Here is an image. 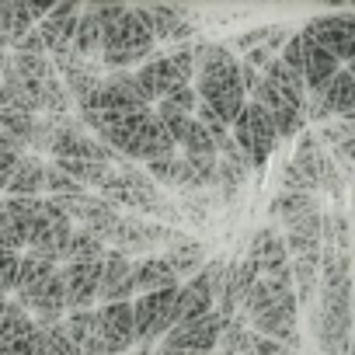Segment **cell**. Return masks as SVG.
<instances>
[{
    "mask_svg": "<svg viewBox=\"0 0 355 355\" xmlns=\"http://www.w3.org/2000/svg\"><path fill=\"white\" fill-rule=\"evenodd\" d=\"M39 331H42V355H77L67 331H63V320L49 324V327H39Z\"/></svg>",
    "mask_w": 355,
    "mask_h": 355,
    "instance_id": "29",
    "label": "cell"
},
{
    "mask_svg": "<svg viewBox=\"0 0 355 355\" xmlns=\"http://www.w3.org/2000/svg\"><path fill=\"white\" fill-rule=\"evenodd\" d=\"M213 355H220V352H213Z\"/></svg>",
    "mask_w": 355,
    "mask_h": 355,
    "instance_id": "36",
    "label": "cell"
},
{
    "mask_svg": "<svg viewBox=\"0 0 355 355\" xmlns=\"http://www.w3.org/2000/svg\"><path fill=\"white\" fill-rule=\"evenodd\" d=\"M192 87H196L199 101L209 105L227 125L241 115V108H244V101H248V98H244V87H241V60H237L223 42H216L213 60L196 70Z\"/></svg>",
    "mask_w": 355,
    "mask_h": 355,
    "instance_id": "1",
    "label": "cell"
},
{
    "mask_svg": "<svg viewBox=\"0 0 355 355\" xmlns=\"http://www.w3.org/2000/svg\"><path fill=\"white\" fill-rule=\"evenodd\" d=\"M94 313H98V324H94L98 355H129V348H136L132 306L129 303H105Z\"/></svg>",
    "mask_w": 355,
    "mask_h": 355,
    "instance_id": "5",
    "label": "cell"
},
{
    "mask_svg": "<svg viewBox=\"0 0 355 355\" xmlns=\"http://www.w3.org/2000/svg\"><path fill=\"white\" fill-rule=\"evenodd\" d=\"M248 261L254 265L258 279H268V275L286 272V268H289V254H286L282 237H279L272 227H261V230L254 234V241H251V254H248Z\"/></svg>",
    "mask_w": 355,
    "mask_h": 355,
    "instance_id": "11",
    "label": "cell"
},
{
    "mask_svg": "<svg viewBox=\"0 0 355 355\" xmlns=\"http://www.w3.org/2000/svg\"><path fill=\"white\" fill-rule=\"evenodd\" d=\"M230 139L237 143V150L248 157L251 167H265L268 157H272V150L279 146L268 115H265L258 105H251V101H244L241 115L230 122Z\"/></svg>",
    "mask_w": 355,
    "mask_h": 355,
    "instance_id": "3",
    "label": "cell"
},
{
    "mask_svg": "<svg viewBox=\"0 0 355 355\" xmlns=\"http://www.w3.org/2000/svg\"><path fill=\"white\" fill-rule=\"evenodd\" d=\"M206 313H213V289H209L206 272H199L189 282L178 286V293H174V317H178V324H182V320H196V317H206Z\"/></svg>",
    "mask_w": 355,
    "mask_h": 355,
    "instance_id": "13",
    "label": "cell"
},
{
    "mask_svg": "<svg viewBox=\"0 0 355 355\" xmlns=\"http://www.w3.org/2000/svg\"><path fill=\"white\" fill-rule=\"evenodd\" d=\"M15 272H18V251L0 248V293L4 296H11V289H15Z\"/></svg>",
    "mask_w": 355,
    "mask_h": 355,
    "instance_id": "30",
    "label": "cell"
},
{
    "mask_svg": "<svg viewBox=\"0 0 355 355\" xmlns=\"http://www.w3.org/2000/svg\"><path fill=\"white\" fill-rule=\"evenodd\" d=\"M160 258L167 261V268L174 272V279L182 282V279H192V275L202 272V265H206V248H202L199 241H178V244H171Z\"/></svg>",
    "mask_w": 355,
    "mask_h": 355,
    "instance_id": "17",
    "label": "cell"
},
{
    "mask_svg": "<svg viewBox=\"0 0 355 355\" xmlns=\"http://www.w3.org/2000/svg\"><path fill=\"white\" fill-rule=\"evenodd\" d=\"M4 303H8V296H4V293H0V310H4Z\"/></svg>",
    "mask_w": 355,
    "mask_h": 355,
    "instance_id": "35",
    "label": "cell"
},
{
    "mask_svg": "<svg viewBox=\"0 0 355 355\" xmlns=\"http://www.w3.org/2000/svg\"><path fill=\"white\" fill-rule=\"evenodd\" d=\"M338 70H341V63H338L331 53H324V49H317L313 42H306V60H303V73H300L306 91L320 94V91L334 80Z\"/></svg>",
    "mask_w": 355,
    "mask_h": 355,
    "instance_id": "18",
    "label": "cell"
},
{
    "mask_svg": "<svg viewBox=\"0 0 355 355\" xmlns=\"http://www.w3.org/2000/svg\"><path fill=\"white\" fill-rule=\"evenodd\" d=\"M178 153H182V157H216V143H213V136L192 119L189 129H185V136H182V143H178Z\"/></svg>",
    "mask_w": 355,
    "mask_h": 355,
    "instance_id": "26",
    "label": "cell"
},
{
    "mask_svg": "<svg viewBox=\"0 0 355 355\" xmlns=\"http://www.w3.org/2000/svg\"><path fill=\"white\" fill-rule=\"evenodd\" d=\"M60 265L56 261H49V258H42V254H32V251H25V254H18V272H15V289H11V300H18L21 306H25V300L56 272Z\"/></svg>",
    "mask_w": 355,
    "mask_h": 355,
    "instance_id": "15",
    "label": "cell"
},
{
    "mask_svg": "<svg viewBox=\"0 0 355 355\" xmlns=\"http://www.w3.org/2000/svg\"><path fill=\"white\" fill-rule=\"evenodd\" d=\"M60 275H63L67 313L70 310H94L98 282H101V261H67V265H60Z\"/></svg>",
    "mask_w": 355,
    "mask_h": 355,
    "instance_id": "7",
    "label": "cell"
},
{
    "mask_svg": "<svg viewBox=\"0 0 355 355\" xmlns=\"http://www.w3.org/2000/svg\"><path fill=\"white\" fill-rule=\"evenodd\" d=\"M8 67H11L21 80H32V84H49V80H56V70H53L49 56H21V53H8Z\"/></svg>",
    "mask_w": 355,
    "mask_h": 355,
    "instance_id": "24",
    "label": "cell"
},
{
    "mask_svg": "<svg viewBox=\"0 0 355 355\" xmlns=\"http://www.w3.org/2000/svg\"><path fill=\"white\" fill-rule=\"evenodd\" d=\"M77 15H80V4H77V0H67V4H53L49 15L35 25V32H39V39L46 46V56H56V53L73 49Z\"/></svg>",
    "mask_w": 355,
    "mask_h": 355,
    "instance_id": "9",
    "label": "cell"
},
{
    "mask_svg": "<svg viewBox=\"0 0 355 355\" xmlns=\"http://www.w3.org/2000/svg\"><path fill=\"white\" fill-rule=\"evenodd\" d=\"M146 25H150V35L153 42H178V46H189V35L196 32L189 21H185V11L182 8H171V4H157V8H139Z\"/></svg>",
    "mask_w": 355,
    "mask_h": 355,
    "instance_id": "12",
    "label": "cell"
},
{
    "mask_svg": "<svg viewBox=\"0 0 355 355\" xmlns=\"http://www.w3.org/2000/svg\"><path fill=\"white\" fill-rule=\"evenodd\" d=\"M94 324H98V313L94 310H70L63 317V331L73 345L77 355H98V341H94Z\"/></svg>",
    "mask_w": 355,
    "mask_h": 355,
    "instance_id": "21",
    "label": "cell"
},
{
    "mask_svg": "<svg viewBox=\"0 0 355 355\" xmlns=\"http://www.w3.org/2000/svg\"><path fill=\"white\" fill-rule=\"evenodd\" d=\"M11 53H21V56H46V46H42L39 32L32 28V32H28V35H25V39H21L15 49H11Z\"/></svg>",
    "mask_w": 355,
    "mask_h": 355,
    "instance_id": "32",
    "label": "cell"
},
{
    "mask_svg": "<svg viewBox=\"0 0 355 355\" xmlns=\"http://www.w3.org/2000/svg\"><path fill=\"white\" fill-rule=\"evenodd\" d=\"M132 80H136V87L143 91V98L150 101V105H157V101H164L171 91H178V87H185V80L174 73V67H171V60L160 53V56H150L146 63H139L136 70H132Z\"/></svg>",
    "mask_w": 355,
    "mask_h": 355,
    "instance_id": "10",
    "label": "cell"
},
{
    "mask_svg": "<svg viewBox=\"0 0 355 355\" xmlns=\"http://www.w3.org/2000/svg\"><path fill=\"white\" fill-rule=\"evenodd\" d=\"M0 53H8V35L0 32Z\"/></svg>",
    "mask_w": 355,
    "mask_h": 355,
    "instance_id": "34",
    "label": "cell"
},
{
    "mask_svg": "<svg viewBox=\"0 0 355 355\" xmlns=\"http://www.w3.org/2000/svg\"><path fill=\"white\" fill-rule=\"evenodd\" d=\"M101 35H105V28H101V18H98V4L80 8L77 32H73V53L80 60H94L101 53Z\"/></svg>",
    "mask_w": 355,
    "mask_h": 355,
    "instance_id": "19",
    "label": "cell"
},
{
    "mask_svg": "<svg viewBox=\"0 0 355 355\" xmlns=\"http://www.w3.org/2000/svg\"><path fill=\"white\" fill-rule=\"evenodd\" d=\"M105 251H108V248H105L94 234L73 227V234H70V241H67V251H63V265H67V261H101Z\"/></svg>",
    "mask_w": 355,
    "mask_h": 355,
    "instance_id": "25",
    "label": "cell"
},
{
    "mask_svg": "<svg viewBox=\"0 0 355 355\" xmlns=\"http://www.w3.org/2000/svg\"><path fill=\"white\" fill-rule=\"evenodd\" d=\"M261 77L279 91V98L286 101V105H293V108H300L303 112V98H306V87H303V77L300 73H293L286 63H279V60H272L265 70H261Z\"/></svg>",
    "mask_w": 355,
    "mask_h": 355,
    "instance_id": "22",
    "label": "cell"
},
{
    "mask_svg": "<svg viewBox=\"0 0 355 355\" xmlns=\"http://www.w3.org/2000/svg\"><path fill=\"white\" fill-rule=\"evenodd\" d=\"M310 213H320V206H317L313 196H303V192H282L268 206V216H279L286 227L296 223V220H303V216H310Z\"/></svg>",
    "mask_w": 355,
    "mask_h": 355,
    "instance_id": "23",
    "label": "cell"
},
{
    "mask_svg": "<svg viewBox=\"0 0 355 355\" xmlns=\"http://www.w3.org/2000/svg\"><path fill=\"white\" fill-rule=\"evenodd\" d=\"M320 94H324V101H327L334 119H355V70L341 67L334 73V80Z\"/></svg>",
    "mask_w": 355,
    "mask_h": 355,
    "instance_id": "20",
    "label": "cell"
},
{
    "mask_svg": "<svg viewBox=\"0 0 355 355\" xmlns=\"http://www.w3.org/2000/svg\"><path fill=\"white\" fill-rule=\"evenodd\" d=\"M220 331H223V317L213 310V313H206V317L174 324V327L157 341V348H182V352L213 355V352H216V341H220Z\"/></svg>",
    "mask_w": 355,
    "mask_h": 355,
    "instance_id": "6",
    "label": "cell"
},
{
    "mask_svg": "<svg viewBox=\"0 0 355 355\" xmlns=\"http://www.w3.org/2000/svg\"><path fill=\"white\" fill-rule=\"evenodd\" d=\"M42 174H46V160L35 153H21L4 185V196L8 199H42Z\"/></svg>",
    "mask_w": 355,
    "mask_h": 355,
    "instance_id": "14",
    "label": "cell"
},
{
    "mask_svg": "<svg viewBox=\"0 0 355 355\" xmlns=\"http://www.w3.org/2000/svg\"><path fill=\"white\" fill-rule=\"evenodd\" d=\"M279 63H286L293 73H303V60H306V39L300 35V32H289V39L282 42V49H279V56H275Z\"/></svg>",
    "mask_w": 355,
    "mask_h": 355,
    "instance_id": "28",
    "label": "cell"
},
{
    "mask_svg": "<svg viewBox=\"0 0 355 355\" xmlns=\"http://www.w3.org/2000/svg\"><path fill=\"white\" fill-rule=\"evenodd\" d=\"M167 105H174L178 112H185V115H192L196 112V105H199V94H196V87L192 84H185V87H178V91H171L167 98H164Z\"/></svg>",
    "mask_w": 355,
    "mask_h": 355,
    "instance_id": "31",
    "label": "cell"
},
{
    "mask_svg": "<svg viewBox=\"0 0 355 355\" xmlns=\"http://www.w3.org/2000/svg\"><path fill=\"white\" fill-rule=\"evenodd\" d=\"M132 286H136V296H146V293H160V289H178L182 282L174 279V272L167 268V261L160 254H150V258L132 261Z\"/></svg>",
    "mask_w": 355,
    "mask_h": 355,
    "instance_id": "16",
    "label": "cell"
},
{
    "mask_svg": "<svg viewBox=\"0 0 355 355\" xmlns=\"http://www.w3.org/2000/svg\"><path fill=\"white\" fill-rule=\"evenodd\" d=\"M306 42H313L317 49L331 53L341 67L355 70V18L352 11H338V15H317L303 25L300 32Z\"/></svg>",
    "mask_w": 355,
    "mask_h": 355,
    "instance_id": "2",
    "label": "cell"
},
{
    "mask_svg": "<svg viewBox=\"0 0 355 355\" xmlns=\"http://www.w3.org/2000/svg\"><path fill=\"white\" fill-rule=\"evenodd\" d=\"M0 355H32V341L28 338L8 341V345H0Z\"/></svg>",
    "mask_w": 355,
    "mask_h": 355,
    "instance_id": "33",
    "label": "cell"
},
{
    "mask_svg": "<svg viewBox=\"0 0 355 355\" xmlns=\"http://www.w3.org/2000/svg\"><path fill=\"white\" fill-rule=\"evenodd\" d=\"M98 300L105 303H132L136 286H132V258L122 251H105L101 258V282H98Z\"/></svg>",
    "mask_w": 355,
    "mask_h": 355,
    "instance_id": "8",
    "label": "cell"
},
{
    "mask_svg": "<svg viewBox=\"0 0 355 355\" xmlns=\"http://www.w3.org/2000/svg\"><path fill=\"white\" fill-rule=\"evenodd\" d=\"M32 129H35V115H25V112H0V132L11 136L15 143H21L25 150H28Z\"/></svg>",
    "mask_w": 355,
    "mask_h": 355,
    "instance_id": "27",
    "label": "cell"
},
{
    "mask_svg": "<svg viewBox=\"0 0 355 355\" xmlns=\"http://www.w3.org/2000/svg\"><path fill=\"white\" fill-rule=\"evenodd\" d=\"M150 108L153 105L136 87L132 70H112V73L101 77L98 91L77 112H119V115H132V112H150Z\"/></svg>",
    "mask_w": 355,
    "mask_h": 355,
    "instance_id": "4",
    "label": "cell"
}]
</instances>
